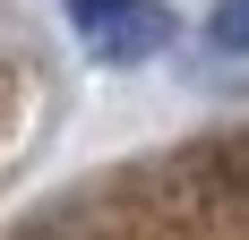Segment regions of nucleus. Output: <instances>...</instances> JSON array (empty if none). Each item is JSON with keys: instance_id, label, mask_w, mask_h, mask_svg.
<instances>
[{"instance_id": "nucleus-2", "label": "nucleus", "mask_w": 249, "mask_h": 240, "mask_svg": "<svg viewBox=\"0 0 249 240\" xmlns=\"http://www.w3.org/2000/svg\"><path fill=\"white\" fill-rule=\"evenodd\" d=\"M215 34H224V43H249V9H232V17L215 26Z\"/></svg>"}, {"instance_id": "nucleus-1", "label": "nucleus", "mask_w": 249, "mask_h": 240, "mask_svg": "<svg viewBox=\"0 0 249 240\" xmlns=\"http://www.w3.org/2000/svg\"><path fill=\"white\" fill-rule=\"evenodd\" d=\"M77 26H86L112 60H121V51H146L155 34H163V17H155L146 0H77Z\"/></svg>"}]
</instances>
